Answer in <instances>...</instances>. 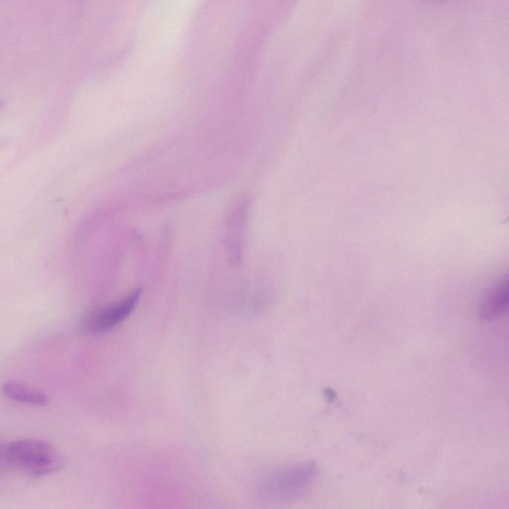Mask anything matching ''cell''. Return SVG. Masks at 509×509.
Wrapping results in <instances>:
<instances>
[{
    "instance_id": "cell-1",
    "label": "cell",
    "mask_w": 509,
    "mask_h": 509,
    "mask_svg": "<svg viewBox=\"0 0 509 509\" xmlns=\"http://www.w3.org/2000/svg\"><path fill=\"white\" fill-rule=\"evenodd\" d=\"M6 462L36 478L56 473L64 464L62 456L51 443L31 439L6 446Z\"/></svg>"
},
{
    "instance_id": "cell-2",
    "label": "cell",
    "mask_w": 509,
    "mask_h": 509,
    "mask_svg": "<svg viewBox=\"0 0 509 509\" xmlns=\"http://www.w3.org/2000/svg\"><path fill=\"white\" fill-rule=\"evenodd\" d=\"M314 462H301L275 471L266 478L264 492L275 501H288L307 492L317 478Z\"/></svg>"
},
{
    "instance_id": "cell-3",
    "label": "cell",
    "mask_w": 509,
    "mask_h": 509,
    "mask_svg": "<svg viewBox=\"0 0 509 509\" xmlns=\"http://www.w3.org/2000/svg\"><path fill=\"white\" fill-rule=\"evenodd\" d=\"M142 289H137L119 302L94 312L86 319L85 328L90 333H105L125 321L134 312L141 300Z\"/></svg>"
},
{
    "instance_id": "cell-4",
    "label": "cell",
    "mask_w": 509,
    "mask_h": 509,
    "mask_svg": "<svg viewBox=\"0 0 509 509\" xmlns=\"http://www.w3.org/2000/svg\"><path fill=\"white\" fill-rule=\"evenodd\" d=\"M508 280L504 277L492 286L483 298L480 303V317L487 321L501 319L508 312Z\"/></svg>"
},
{
    "instance_id": "cell-5",
    "label": "cell",
    "mask_w": 509,
    "mask_h": 509,
    "mask_svg": "<svg viewBox=\"0 0 509 509\" xmlns=\"http://www.w3.org/2000/svg\"><path fill=\"white\" fill-rule=\"evenodd\" d=\"M2 392L7 398L28 405L43 407L49 402L48 397L45 394L20 383L7 382L2 386Z\"/></svg>"
},
{
    "instance_id": "cell-6",
    "label": "cell",
    "mask_w": 509,
    "mask_h": 509,
    "mask_svg": "<svg viewBox=\"0 0 509 509\" xmlns=\"http://www.w3.org/2000/svg\"><path fill=\"white\" fill-rule=\"evenodd\" d=\"M6 461V446L0 445V462Z\"/></svg>"
}]
</instances>
